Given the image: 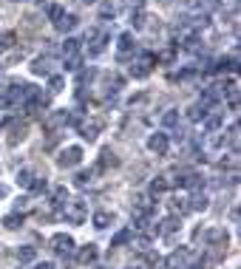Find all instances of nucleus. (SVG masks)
<instances>
[{"instance_id": "nucleus-18", "label": "nucleus", "mask_w": 241, "mask_h": 269, "mask_svg": "<svg viewBox=\"0 0 241 269\" xmlns=\"http://www.w3.org/2000/svg\"><path fill=\"white\" fill-rule=\"evenodd\" d=\"M202 238L207 246H227V233H224V230H207Z\"/></svg>"}, {"instance_id": "nucleus-30", "label": "nucleus", "mask_w": 241, "mask_h": 269, "mask_svg": "<svg viewBox=\"0 0 241 269\" xmlns=\"http://www.w3.org/2000/svg\"><path fill=\"white\" fill-rule=\"evenodd\" d=\"M62 85H65L62 74H51V77H49V94H60Z\"/></svg>"}, {"instance_id": "nucleus-4", "label": "nucleus", "mask_w": 241, "mask_h": 269, "mask_svg": "<svg viewBox=\"0 0 241 269\" xmlns=\"http://www.w3.org/2000/svg\"><path fill=\"white\" fill-rule=\"evenodd\" d=\"M77 122H80V119H77L71 110L62 108V110H51L49 119H46V128L54 130V128H68V125H77Z\"/></svg>"}, {"instance_id": "nucleus-23", "label": "nucleus", "mask_w": 241, "mask_h": 269, "mask_svg": "<svg viewBox=\"0 0 241 269\" xmlns=\"http://www.w3.org/2000/svg\"><path fill=\"white\" fill-rule=\"evenodd\" d=\"M117 165H119V159H117V153L114 150H102L99 153V162H97L99 170H108V167H117Z\"/></svg>"}, {"instance_id": "nucleus-36", "label": "nucleus", "mask_w": 241, "mask_h": 269, "mask_svg": "<svg viewBox=\"0 0 241 269\" xmlns=\"http://www.w3.org/2000/svg\"><path fill=\"white\" fill-rule=\"evenodd\" d=\"M91 176H94V170H80L74 176V184L77 187H85V184H91Z\"/></svg>"}, {"instance_id": "nucleus-35", "label": "nucleus", "mask_w": 241, "mask_h": 269, "mask_svg": "<svg viewBox=\"0 0 241 269\" xmlns=\"http://www.w3.org/2000/svg\"><path fill=\"white\" fill-rule=\"evenodd\" d=\"M12 46H14V34H12V31H3V34H0V54L9 51Z\"/></svg>"}, {"instance_id": "nucleus-15", "label": "nucleus", "mask_w": 241, "mask_h": 269, "mask_svg": "<svg viewBox=\"0 0 241 269\" xmlns=\"http://www.w3.org/2000/svg\"><path fill=\"white\" fill-rule=\"evenodd\" d=\"M207 204H210V198L202 190H193V196L187 198V213H202V210H207Z\"/></svg>"}, {"instance_id": "nucleus-51", "label": "nucleus", "mask_w": 241, "mask_h": 269, "mask_svg": "<svg viewBox=\"0 0 241 269\" xmlns=\"http://www.w3.org/2000/svg\"><path fill=\"white\" fill-rule=\"evenodd\" d=\"M97 269H105V266H97Z\"/></svg>"}, {"instance_id": "nucleus-11", "label": "nucleus", "mask_w": 241, "mask_h": 269, "mask_svg": "<svg viewBox=\"0 0 241 269\" xmlns=\"http://www.w3.org/2000/svg\"><path fill=\"white\" fill-rule=\"evenodd\" d=\"M167 147H170V136L167 133H150V139H148V150H154L156 156H165L167 153Z\"/></svg>"}, {"instance_id": "nucleus-49", "label": "nucleus", "mask_w": 241, "mask_h": 269, "mask_svg": "<svg viewBox=\"0 0 241 269\" xmlns=\"http://www.w3.org/2000/svg\"><path fill=\"white\" fill-rule=\"evenodd\" d=\"M34 3H46V0H34Z\"/></svg>"}, {"instance_id": "nucleus-31", "label": "nucleus", "mask_w": 241, "mask_h": 269, "mask_svg": "<svg viewBox=\"0 0 241 269\" xmlns=\"http://www.w3.org/2000/svg\"><path fill=\"white\" fill-rule=\"evenodd\" d=\"M162 125H165V128H179V110H165Z\"/></svg>"}, {"instance_id": "nucleus-19", "label": "nucleus", "mask_w": 241, "mask_h": 269, "mask_svg": "<svg viewBox=\"0 0 241 269\" xmlns=\"http://www.w3.org/2000/svg\"><path fill=\"white\" fill-rule=\"evenodd\" d=\"M80 49H82V40H77V37H65V43H62V60L80 57Z\"/></svg>"}, {"instance_id": "nucleus-32", "label": "nucleus", "mask_w": 241, "mask_h": 269, "mask_svg": "<svg viewBox=\"0 0 241 269\" xmlns=\"http://www.w3.org/2000/svg\"><path fill=\"white\" fill-rule=\"evenodd\" d=\"M224 139L233 145V150H238V122L230 125V128H227V136H224Z\"/></svg>"}, {"instance_id": "nucleus-43", "label": "nucleus", "mask_w": 241, "mask_h": 269, "mask_svg": "<svg viewBox=\"0 0 241 269\" xmlns=\"http://www.w3.org/2000/svg\"><path fill=\"white\" fill-rule=\"evenodd\" d=\"M99 17H114V6L111 3H102V6H99Z\"/></svg>"}, {"instance_id": "nucleus-10", "label": "nucleus", "mask_w": 241, "mask_h": 269, "mask_svg": "<svg viewBox=\"0 0 241 269\" xmlns=\"http://www.w3.org/2000/svg\"><path fill=\"white\" fill-rule=\"evenodd\" d=\"M130 51H136V40H134V34H130V31H122V34H119V43H117V60L119 62L128 60Z\"/></svg>"}, {"instance_id": "nucleus-48", "label": "nucleus", "mask_w": 241, "mask_h": 269, "mask_svg": "<svg viewBox=\"0 0 241 269\" xmlns=\"http://www.w3.org/2000/svg\"><path fill=\"white\" fill-rule=\"evenodd\" d=\"M125 269H139V266H125Z\"/></svg>"}, {"instance_id": "nucleus-46", "label": "nucleus", "mask_w": 241, "mask_h": 269, "mask_svg": "<svg viewBox=\"0 0 241 269\" xmlns=\"http://www.w3.org/2000/svg\"><path fill=\"white\" fill-rule=\"evenodd\" d=\"M6 193H9V190H6V184H0V198L6 196Z\"/></svg>"}, {"instance_id": "nucleus-39", "label": "nucleus", "mask_w": 241, "mask_h": 269, "mask_svg": "<svg viewBox=\"0 0 241 269\" xmlns=\"http://www.w3.org/2000/svg\"><path fill=\"white\" fill-rule=\"evenodd\" d=\"M31 178H34V173H31V170H20L17 173V184H20V187H29Z\"/></svg>"}, {"instance_id": "nucleus-37", "label": "nucleus", "mask_w": 241, "mask_h": 269, "mask_svg": "<svg viewBox=\"0 0 241 269\" xmlns=\"http://www.w3.org/2000/svg\"><path fill=\"white\" fill-rule=\"evenodd\" d=\"M122 6H125V12L128 14H134V12H142L145 9V0H125Z\"/></svg>"}, {"instance_id": "nucleus-41", "label": "nucleus", "mask_w": 241, "mask_h": 269, "mask_svg": "<svg viewBox=\"0 0 241 269\" xmlns=\"http://www.w3.org/2000/svg\"><path fill=\"white\" fill-rule=\"evenodd\" d=\"M80 65H82L80 57H71V60H65V71H80Z\"/></svg>"}, {"instance_id": "nucleus-20", "label": "nucleus", "mask_w": 241, "mask_h": 269, "mask_svg": "<svg viewBox=\"0 0 241 269\" xmlns=\"http://www.w3.org/2000/svg\"><path fill=\"white\" fill-rule=\"evenodd\" d=\"M207 114H210V105H204V102H193L190 108H187V119H190V122H204Z\"/></svg>"}, {"instance_id": "nucleus-7", "label": "nucleus", "mask_w": 241, "mask_h": 269, "mask_svg": "<svg viewBox=\"0 0 241 269\" xmlns=\"http://www.w3.org/2000/svg\"><path fill=\"white\" fill-rule=\"evenodd\" d=\"M62 215H65L68 224H82L88 215V207H85V201H68L62 207Z\"/></svg>"}, {"instance_id": "nucleus-45", "label": "nucleus", "mask_w": 241, "mask_h": 269, "mask_svg": "<svg viewBox=\"0 0 241 269\" xmlns=\"http://www.w3.org/2000/svg\"><path fill=\"white\" fill-rule=\"evenodd\" d=\"M190 269H204V258H199V261H193Z\"/></svg>"}, {"instance_id": "nucleus-27", "label": "nucleus", "mask_w": 241, "mask_h": 269, "mask_svg": "<svg viewBox=\"0 0 241 269\" xmlns=\"http://www.w3.org/2000/svg\"><path fill=\"white\" fill-rule=\"evenodd\" d=\"M34 258H37V250H34V246H20L17 250V261L20 263H31Z\"/></svg>"}, {"instance_id": "nucleus-25", "label": "nucleus", "mask_w": 241, "mask_h": 269, "mask_svg": "<svg viewBox=\"0 0 241 269\" xmlns=\"http://www.w3.org/2000/svg\"><path fill=\"white\" fill-rule=\"evenodd\" d=\"M167 187H170V184H167V178L165 176H156L154 182L148 184V193L156 198V196H162V193H167Z\"/></svg>"}, {"instance_id": "nucleus-21", "label": "nucleus", "mask_w": 241, "mask_h": 269, "mask_svg": "<svg viewBox=\"0 0 241 269\" xmlns=\"http://www.w3.org/2000/svg\"><path fill=\"white\" fill-rule=\"evenodd\" d=\"M218 128H224V114H222V110L207 114V117H204V130H207V133H216Z\"/></svg>"}, {"instance_id": "nucleus-38", "label": "nucleus", "mask_w": 241, "mask_h": 269, "mask_svg": "<svg viewBox=\"0 0 241 269\" xmlns=\"http://www.w3.org/2000/svg\"><path fill=\"white\" fill-rule=\"evenodd\" d=\"M46 187H49V182H46V178H37V176L31 178V184H29V190H31V193H43Z\"/></svg>"}, {"instance_id": "nucleus-5", "label": "nucleus", "mask_w": 241, "mask_h": 269, "mask_svg": "<svg viewBox=\"0 0 241 269\" xmlns=\"http://www.w3.org/2000/svg\"><path fill=\"white\" fill-rule=\"evenodd\" d=\"M85 43H91V49H88V54L97 57L105 51V43H108V34L102 29H88L85 31Z\"/></svg>"}, {"instance_id": "nucleus-40", "label": "nucleus", "mask_w": 241, "mask_h": 269, "mask_svg": "<svg viewBox=\"0 0 241 269\" xmlns=\"http://www.w3.org/2000/svg\"><path fill=\"white\" fill-rule=\"evenodd\" d=\"M170 210H173V213H187V198H173Z\"/></svg>"}, {"instance_id": "nucleus-6", "label": "nucleus", "mask_w": 241, "mask_h": 269, "mask_svg": "<svg viewBox=\"0 0 241 269\" xmlns=\"http://www.w3.org/2000/svg\"><path fill=\"white\" fill-rule=\"evenodd\" d=\"M49 244H51V250H54L60 258H68L71 252H74V238H71L68 233H57V235H51Z\"/></svg>"}, {"instance_id": "nucleus-22", "label": "nucleus", "mask_w": 241, "mask_h": 269, "mask_svg": "<svg viewBox=\"0 0 241 269\" xmlns=\"http://www.w3.org/2000/svg\"><path fill=\"white\" fill-rule=\"evenodd\" d=\"M65 204H68V190L60 184V187H54V193H51V207H54V210H62Z\"/></svg>"}, {"instance_id": "nucleus-14", "label": "nucleus", "mask_w": 241, "mask_h": 269, "mask_svg": "<svg viewBox=\"0 0 241 269\" xmlns=\"http://www.w3.org/2000/svg\"><path fill=\"white\" fill-rule=\"evenodd\" d=\"M187 255H190V250H185V246H182V250H173L165 258V269H185Z\"/></svg>"}, {"instance_id": "nucleus-16", "label": "nucleus", "mask_w": 241, "mask_h": 269, "mask_svg": "<svg viewBox=\"0 0 241 269\" xmlns=\"http://www.w3.org/2000/svg\"><path fill=\"white\" fill-rule=\"evenodd\" d=\"M77 125H80V136H82V139H88V142L97 139L99 128H102V122H99V119H85V122H77Z\"/></svg>"}, {"instance_id": "nucleus-44", "label": "nucleus", "mask_w": 241, "mask_h": 269, "mask_svg": "<svg viewBox=\"0 0 241 269\" xmlns=\"http://www.w3.org/2000/svg\"><path fill=\"white\" fill-rule=\"evenodd\" d=\"M34 269H54V263H49V261H40V263H34Z\"/></svg>"}, {"instance_id": "nucleus-28", "label": "nucleus", "mask_w": 241, "mask_h": 269, "mask_svg": "<svg viewBox=\"0 0 241 269\" xmlns=\"http://www.w3.org/2000/svg\"><path fill=\"white\" fill-rule=\"evenodd\" d=\"M128 241H134V230H119L111 238V246H122V244H128Z\"/></svg>"}, {"instance_id": "nucleus-2", "label": "nucleus", "mask_w": 241, "mask_h": 269, "mask_svg": "<svg viewBox=\"0 0 241 269\" xmlns=\"http://www.w3.org/2000/svg\"><path fill=\"white\" fill-rule=\"evenodd\" d=\"M154 215H156V207L150 201H139L134 207V227L136 230H148V224L154 221Z\"/></svg>"}, {"instance_id": "nucleus-42", "label": "nucleus", "mask_w": 241, "mask_h": 269, "mask_svg": "<svg viewBox=\"0 0 241 269\" xmlns=\"http://www.w3.org/2000/svg\"><path fill=\"white\" fill-rule=\"evenodd\" d=\"M94 77H97V71H94V68H88V71H80V85H85V82H91Z\"/></svg>"}, {"instance_id": "nucleus-26", "label": "nucleus", "mask_w": 241, "mask_h": 269, "mask_svg": "<svg viewBox=\"0 0 241 269\" xmlns=\"http://www.w3.org/2000/svg\"><path fill=\"white\" fill-rule=\"evenodd\" d=\"M77 23H80V20H77L74 14H62L54 26H57V31H71V29H77Z\"/></svg>"}, {"instance_id": "nucleus-47", "label": "nucleus", "mask_w": 241, "mask_h": 269, "mask_svg": "<svg viewBox=\"0 0 241 269\" xmlns=\"http://www.w3.org/2000/svg\"><path fill=\"white\" fill-rule=\"evenodd\" d=\"M82 3H99V0H82Z\"/></svg>"}, {"instance_id": "nucleus-12", "label": "nucleus", "mask_w": 241, "mask_h": 269, "mask_svg": "<svg viewBox=\"0 0 241 269\" xmlns=\"http://www.w3.org/2000/svg\"><path fill=\"white\" fill-rule=\"evenodd\" d=\"M176 230H182V221H179V215H167L162 224H156L150 233L154 235H170V233H176Z\"/></svg>"}, {"instance_id": "nucleus-29", "label": "nucleus", "mask_w": 241, "mask_h": 269, "mask_svg": "<svg viewBox=\"0 0 241 269\" xmlns=\"http://www.w3.org/2000/svg\"><path fill=\"white\" fill-rule=\"evenodd\" d=\"M23 221H26L23 213H12V215H6V218H3V224H6L9 230H20V227H23Z\"/></svg>"}, {"instance_id": "nucleus-9", "label": "nucleus", "mask_w": 241, "mask_h": 269, "mask_svg": "<svg viewBox=\"0 0 241 269\" xmlns=\"http://www.w3.org/2000/svg\"><path fill=\"white\" fill-rule=\"evenodd\" d=\"M82 162V147H77V145H71V147H62L60 150V156H57V165L65 170V167H77Z\"/></svg>"}, {"instance_id": "nucleus-3", "label": "nucleus", "mask_w": 241, "mask_h": 269, "mask_svg": "<svg viewBox=\"0 0 241 269\" xmlns=\"http://www.w3.org/2000/svg\"><path fill=\"white\" fill-rule=\"evenodd\" d=\"M173 184L179 190H190V193H193V190H202L204 187V176H202V173H196V170H182L179 176H176Z\"/></svg>"}, {"instance_id": "nucleus-34", "label": "nucleus", "mask_w": 241, "mask_h": 269, "mask_svg": "<svg viewBox=\"0 0 241 269\" xmlns=\"http://www.w3.org/2000/svg\"><path fill=\"white\" fill-rule=\"evenodd\" d=\"M145 20H148L145 9H142V12H134V14H130V26H134V29H145V26H148Z\"/></svg>"}, {"instance_id": "nucleus-24", "label": "nucleus", "mask_w": 241, "mask_h": 269, "mask_svg": "<svg viewBox=\"0 0 241 269\" xmlns=\"http://www.w3.org/2000/svg\"><path fill=\"white\" fill-rule=\"evenodd\" d=\"M111 224H114V213H108V210L94 213V227H97V230H108Z\"/></svg>"}, {"instance_id": "nucleus-33", "label": "nucleus", "mask_w": 241, "mask_h": 269, "mask_svg": "<svg viewBox=\"0 0 241 269\" xmlns=\"http://www.w3.org/2000/svg\"><path fill=\"white\" fill-rule=\"evenodd\" d=\"M46 14H49V20H51V23H57V20H60L62 14H65V9H62L60 3H51V6L46 9Z\"/></svg>"}, {"instance_id": "nucleus-13", "label": "nucleus", "mask_w": 241, "mask_h": 269, "mask_svg": "<svg viewBox=\"0 0 241 269\" xmlns=\"http://www.w3.org/2000/svg\"><path fill=\"white\" fill-rule=\"evenodd\" d=\"M31 71H34V74H43V77H51V71H54V57H51V54L34 57V62H31Z\"/></svg>"}, {"instance_id": "nucleus-8", "label": "nucleus", "mask_w": 241, "mask_h": 269, "mask_svg": "<svg viewBox=\"0 0 241 269\" xmlns=\"http://www.w3.org/2000/svg\"><path fill=\"white\" fill-rule=\"evenodd\" d=\"M150 65H154V54H148V51H145V54H142V60H134V62H130L128 74L134 77V80H145V77H148V74L154 71Z\"/></svg>"}, {"instance_id": "nucleus-1", "label": "nucleus", "mask_w": 241, "mask_h": 269, "mask_svg": "<svg viewBox=\"0 0 241 269\" xmlns=\"http://www.w3.org/2000/svg\"><path fill=\"white\" fill-rule=\"evenodd\" d=\"M31 94H34L31 82H12V85L3 91V97H0V105H23Z\"/></svg>"}, {"instance_id": "nucleus-50", "label": "nucleus", "mask_w": 241, "mask_h": 269, "mask_svg": "<svg viewBox=\"0 0 241 269\" xmlns=\"http://www.w3.org/2000/svg\"><path fill=\"white\" fill-rule=\"evenodd\" d=\"M14 3H23V0H14Z\"/></svg>"}, {"instance_id": "nucleus-17", "label": "nucleus", "mask_w": 241, "mask_h": 269, "mask_svg": "<svg viewBox=\"0 0 241 269\" xmlns=\"http://www.w3.org/2000/svg\"><path fill=\"white\" fill-rule=\"evenodd\" d=\"M99 258V250H97V244H85V246H80V252H77V261L82 263V266H88V263H94Z\"/></svg>"}]
</instances>
